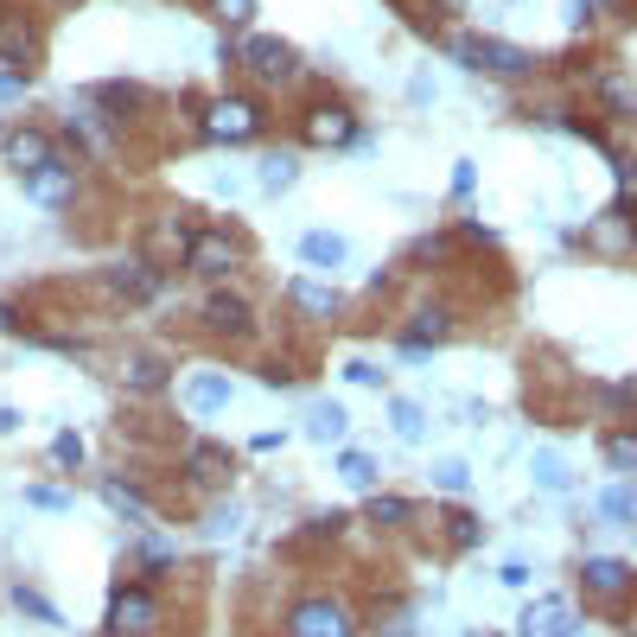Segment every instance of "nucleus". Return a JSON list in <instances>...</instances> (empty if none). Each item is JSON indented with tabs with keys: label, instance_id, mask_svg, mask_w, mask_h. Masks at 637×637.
<instances>
[{
	"label": "nucleus",
	"instance_id": "1",
	"mask_svg": "<svg viewBox=\"0 0 637 637\" xmlns=\"http://www.w3.org/2000/svg\"><path fill=\"white\" fill-rule=\"evenodd\" d=\"M198 134L217 141V148H249V141L268 134V103L249 96V90H224V96H211L198 109Z\"/></svg>",
	"mask_w": 637,
	"mask_h": 637
},
{
	"label": "nucleus",
	"instance_id": "2",
	"mask_svg": "<svg viewBox=\"0 0 637 637\" xmlns=\"http://www.w3.org/2000/svg\"><path fill=\"white\" fill-rule=\"evenodd\" d=\"M249 268V243L236 236L229 224H204L191 229L186 243V274H198V281H229V274H243Z\"/></svg>",
	"mask_w": 637,
	"mask_h": 637
},
{
	"label": "nucleus",
	"instance_id": "3",
	"mask_svg": "<svg viewBox=\"0 0 637 637\" xmlns=\"http://www.w3.org/2000/svg\"><path fill=\"white\" fill-rule=\"evenodd\" d=\"M160 625H166L160 587H148V580H121L109 612H103V637H153Z\"/></svg>",
	"mask_w": 637,
	"mask_h": 637
},
{
	"label": "nucleus",
	"instance_id": "4",
	"mask_svg": "<svg viewBox=\"0 0 637 637\" xmlns=\"http://www.w3.org/2000/svg\"><path fill=\"white\" fill-rule=\"evenodd\" d=\"M452 58H459L465 71H485V76H535V71H542V58H535L529 45H510V38H485V33L452 38Z\"/></svg>",
	"mask_w": 637,
	"mask_h": 637
},
{
	"label": "nucleus",
	"instance_id": "5",
	"mask_svg": "<svg viewBox=\"0 0 637 637\" xmlns=\"http://www.w3.org/2000/svg\"><path fill=\"white\" fill-rule=\"evenodd\" d=\"M294 134H300V148H351L357 141V109L344 96H312L294 115Z\"/></svg>",
	"mask_w": 637,
	"mask_h": 637
},
{
	"label": "nucleus",
	"instance_id": "6",
	"mask_svg": "<svg viewBox=\"0 0 637 637\" xmlns=\"http://www.w3.org/2000/svg\"><path fill=\"white\" fill-rule=\"evenodd\" d=\"M224 58L243 64V71L256 76V83H268V90H281V83L300 76V51H294L287 38H236V45H224Z\"/></svg>",
	"mask_w": 637,
	"mask_h": 637
},
{
	"label": "nucleus",
	"instance_id": "7",
	"mask_svg": "<svg viewBox=\"0 0 637 637\" xmlns=\"http://www.w3.org/2000/svg\"><path fill=\"white\" fill-rule=\"evenodd\" d=\"M198 332L217 338V344H249V338H256V306H249V294L211 287V294L198 300Z\"/></svg>",
	"mask_w": 637,
	"mask_h": 637
},
{
	"label": "nucleus",
	"instance_id": "8",
	"mask_svg": "<svg viewBox=\"0 0 637 637\" xmlns=\"http://www.w3.org/2000/svg\"><path fill=\"white\" fill-rule=\"evenodd\" d=\"M287 637H357V612L332 593H306L287 605Z\"/></svg>",
	"mask_w": 637,
	"mask_h": 637
},
{
	"label": "nucleus",
	"instance_id": "9",
	"mask_svg": "<svg viewBox=\"0 0 637 637\" xmlns=\"http://www.w3.org/2000/svg\"><path fill=\"white\" fill-rule=\"evenodd\" d=\"M632 587H637V574H632V562H618V555H587V562H580V593H587V605H605V612L625 618Z\"/></svg>",
	"mask_w": 637,
	"mask_h": 637
},
{
	"label": "nucleus",
	"instance_id": "10",
	"mask_svg": "<svg viewBox=\"0 0 637 637\" xmlns=\"http://www.w3.org/2000/svg\"><path fill=\"white\" fill-rule=\"evenodd\" d=\"M160 281H166V268H153L148 256H128V262H109L103 268V294L115 306H148L160 300Z\"/></svg>",
	"mask_w": 637,
	"mask_h": 637
},
{
	"label": "nucleus",
	"instance_id": "11",
	"mask_svg": "<svg viewBox=\"0 0 637 637\" xmlns=\"http://www.w3.org/2000/svg\"><path fill=\"white\" fill-rule=\"evenodd\" d=\"M26 198H33V204H45V211H64V204H76V160H71V153L58 148L45 166H33V173H26Z\"/></svg>",
	"mask_w": 637,
	"mask_h": 637
},
{
	"label": "nucleus",
	"instance_id": "12",
	"mask_svg": "<svg viewBox=\"0 0 637 637\" xmlns=\"http://www.w3.org/2000/svg\"><path fill=\"white\" fill-rule=\"evenodd\" d=\"M587 103H593L605 121H632V115H637V96H632V76H625V64H593V71H587Z\"/></svg>",
	"mask_w": 637,
	"mask_h": 637
},
{
	"label": "nucleus",
	"instance_id": "13",
	"mask_svg": "<svg viewBox=\"0 0 637 637\" xmlns=\"http://www.w3.org/2000/svg\"><path fill=\"white\" fill-rule=\"evenodd\" d=\"M179 472H186L191 491H229L236 459H229V447H217V440H191L186 459H179Z\"/></svg>",
	"mask_w": 637,
	"mask_h": 637
},
{
	"label": "nucleus",
	"instance_id": "14",
	"mask_svg": "<svg viewBox=\"0 0 637 637\" xmlns=\"http://www.w3.org/2000/svg\"><path fill=\"white\" fill-rule=\"evenodd\" d=\"M396 338H402V351H409V357H427L434 344H447V338H452V306H447V300L414 306L409 319L396 326Z\"/></svg>",
	"mask_w": 637,
	"mask_h": 637
},
{
	"label": "nucleus",
	"instance_id": "15",
	"mask_svg": "<svg viewBox=\"0 0 637 637\" xmlns=\"http://www.w3.org/2000/svg\"><path fill=\"white\" fill-rule=\"evenodd\" d=\"M281 294H287V306H294L300 319H312V326H338V319H344V294L326 287V281H312V274H294Z\"/></svg>",
	"mask_w": 637,
	"mask_h": 637
},
{
	"label": "nucleus",
	"instance_id": "16",
	"mask_svg": "<svg viewBox=\"0 0 637 637\" xmlns=\"http://www.w3.org/2000/svg\"><path fill=\"white\" fill-rule=\"evenodd\" d=\"M587 249L605 256V262H632V211L612 204L600 217H587Z\"/></svg>",
	"mask_w": 637,
	"mask_h": 637
},
{
	"label": "nucleus",
	"instance_id": "17",
	"mask_svg": "<svg viewBox=\"0 0 637 637\" xmlns=\"http://www.w3.org/2000/svg\"><path fill=\"white\" fill-rule=\"evenodd\" d=\"M38 51H45V45H38L33 26H26L20 13H0V64H7V71H20V76H33L38 71Z\"/></svg>",
	"mask_w": 637,
	"mask_h": 637
},
{
	"label": "nucleus",
	"instance_id": "18",
	"mask_svg": "<svg viewBox=\"0 0 637 637\" xmlns=\"http://www.w3.org/2000/svg\"><path fill=\"white\" fill-rule=\"evenodd\" d=\"M0 153H7V166H13V173L26 179L33 166H45V160L58 153V134H51V128H7Z\"/></svg>",
	"mask_w": 637,
	"mask_h": 637
},
{
	"label": "nucleus",
	"instance_id": "19",
	"mask_svg": "<svg viewBox=\"0 0 637 637\" xmlns=\"http://www.w3.org/2000/svg\"><path fill=\"white\" fill-rule=\"evenodd\" d=\"M90 109H103L109 128H128V121H141V109H148V90L141 83H96L90 90Z\"/></svg>",
	"mask_w": 637,
	"mask_h": 637
},
{
	"label": "nucleus",
	"instance_id": "20",
	"mask_svg": "<svg viewBox=\"0 0 637 637\" xmlns=\"http://www.w3.org/2000/svg\"><path fill=\"white\" fill-rule=\"evenodd\" d=\"M96 491H103V504H109L115 517H128V523H141V529L153 523V497H148V485H141V479H121V472H109Z\"/></svg>",
	"mask_w": 637,
	"mask_h": 637
},
{
	"label": "nucleus",
	"instance_id": "21",
	"mask_svg": "<svg viewBox=\"0 0 637 637\" xmlns=\"http://www.w3.org/2000/svg\"><path fill=\"white\" fill-rule=\"evenodd\" d=\"M229 396H236V382H229L224 370H191L186 389H179V402H186L191 414H224Z\"/></svg>",
	"mask_w": 637,
	"mask_h": 637
},
{
	"label": "nucleus",
	"instance_id": "22",
	"mask_svg": "<svg viewBox=\"0 0 637 637\" xmlns=\"http://www.w3.org/2000/svg\"><path fill=\"white\" fill-rule=\"evenodd\" d=\"M191 229H198V224H186V211H166V217L153 224V236H148V249H141V256H148L153 268H166V262H186V243H191Z\"/></svg>",
	"mask_w": 637,
	"mask_h": 637
},
{
	"label": "nucleus",
	"instance_id": "23",
	"mask_svg": "<svg viewBox=\"0 0 637 637\" xmlns=\"http://www.w3.org/2000/svg\"><path fill=\"white\" fill-rule=\"evenodd\" d=\"M128 567H134V580H166V574H179V542H166V535H141L134 548H128Z\"/></svg>",
	"mask_w": 637,
	"mask_h": 637
},
{
	"label": "nucleus",
	"instance_id": "24",
	"mask_svg": "<svg viewBox=\"0 0 637 637\" xmlns=\"http://www.w3.org/2000/svg\"><path fill=\"white\" fill-rule=\"evenodd\" d=\"M166 357H160V351H128V357H121V389H128V396H160V389H166Z\"/></svg>",
	"mask_w": 637,
	"mask_h": 637
},
{
	"label": "nucleus",
	"instance_id": "25",
	"mask_svg": "<svg viewBox=\"0 0 637 637\" xmlns=\"http://www.w3.org/2000/svg\"><path fill=\"white\" fill-rule=\"evenodd\" d=\"M523 637H580V618L567 612V600H535L523 612Z\"/></svg>",
	"mask_w": 637,
	"mask_h": 637
},
{
	"label": "nucleus",
	"instance_id": "26",
	"mask_svg": "<svg viewBox=\"0 0 637 637\" xmlns=\"http://www.w3.org/2000/svg\"><path fill=\"white\" fill-rule=\"evenodd\" d=\"M434 523H440V542H447L452 555H465V548H479V542H485V523H479L465 504H447Z\"/></svg>",
	"mask_w": 637,
	"mask_h": 637
},
{
	"label": "nucleus",
	"instance_id": "27",
	"mask_svg": "<svg viewBox=\"0 0 637 637\" xmlns=\"http://www.w3.org/2000/svg\"><path fill=\"white\" fill-rule=\"evenodd\" d=\"M300 256L312 268H344V262H351V243H344L338 229H306V236H300Z\"/></svg>",
	"mask_w": 637,
	"mask_h": 637
},
{
	"label": "nucleus",
	"instance_id": "28",
	"mask_svg": "<svg viewBox=\"0 0 637 637\" xmlns=\"http://www.w3.org/2000/svg\"><path fill=\"white\" fill-rule=\"evenodd\" d=\"M364 523H376V529H409L414 523V504H409V497H396V491H370Z\"/></svg>",
	"mask_w": 637,
	"mask_h": 637
},
{
	"label": "nucleus",
	"instance_id": "29",
	"mask_svg": "<svg viewBox=\"0 0 637 637\" xmlns=\"http://www.w3.org/2000/svg\"><path fill=\"white\" fill-rule=\"evenodd\" d=\"M344 427H351V414L338 409V402H312V409H306V434H312V440H326V447L344 440Z\"/></svg>",
	"mask_w": 637,
	"mask_h": 637
},
{
	"label": "nucleus",
	"instance_id": "30",
	"mask_svg": "<svg viewBox=\"0 0 637 637\" xmlns=\"http://www.w3.org/2000/svg\"><path fill=\"white\" fill-rule=\"evenodd\" d=\"M605 465H612L618 479H632V465H637V434L632 427H612V434H605Z\"/></svg>",
	"mask_w": 637,
	"mask_h": 637
},
{
	"label": "nucleus",
	"instance_id": "31",
	"mask_svg": "<svg viewBox=\"0 0 637 637\" xmlns=\"http://www.w3.org/2000/svg\"><path fill=\"white\" fill-rule=\"evenodd\" d=\"M294 179H300V160L294 153H268L262 160V191H294Z\"/></svg>",
	"mask_w": 637,
	"mask_h": 637
},
{
	"label": "nucleus",
	"instance_id": "32",
	"mask_svg": "<svg viewBox=\"0 0 637 637\" xmlns=\"http://www.w3.org/2000/svg\"><path fill=\"white\" fill-rule=\"evenodd\" d=\"M338 479H344V485H357V491H370L376 485V459H370V452H338Z\"/></svg>",
	"mask_w": 637,
	"mask_h": 637
},
{
	"label": "nucleus",
	"instance_id": "33",
	"mask_svg": "<svg viewBox=\"0 0 637 637\" xmlns=\"http://www.w3.org/2000/svg\"><path fill=\"white\" fill-rule=\"evenodd\" d=\"M434 485L447 491V497H465V491H472V465H465V459H440V465H434Z\"/></svg>",
	"mask_w": 637,
	"mask_h": 637
},
{
	"label": "nucleus",
	"instance_id": "34",
	"mask_svg": "<svg viewBox=\"0 0 637 637\" xmlns=\"http://www.w3.org/2000/svg\"><path fill=\"white\" fill-rule=\"evenodd\" d=\"M13 605H20V612H33L38 625H64V618H58V605L45 600V593H38V587H26V580H20V587H13Z\"/></svg>",
	"mask_w": 637,
	"mask_h": 637
},
{
	"label": "nucleus",
	"instance_id": "35",
	"mask_svg": "<svg viewBox=\"0 0 637 637\" xmlns=\"http://www.w3.org/2000/svg\"><path fill=\"white\" fill-rule=\"evenodd\" d=\"M600 510H605V517H612V523H618V529H625V523H632V517H637V497H632V485L618 479V485H612V491H605V497H600Z\"/></svg>",
	"mask_w": 637,
	"mask_h": 637
},
{
	"label": "nucleus",
	"instance_id": "36",
	"mask_svg": "<svg viewBox=\"0 0 637 637\" xmlns=\"http://www.w3.org/2000/svg\"><path fill=\"white\" fill-rule=\"evenodd\" d=\"M204 7H211L217 26H249L256 20V0H204Z\"/></svg>",
	"mask_w": 637,
	"mask_h": 637
},
{
	"label": "nucleus",
	"instance_id": "37",
	"mask_svg": "<svg viewBox=\"0 0 637 637\" xmlns=\"http://www.w3.org/2000/svg\"><path fill=\"white\" fill-rule=\"evenodd\" d=\"M389 421H396V434H402V440H421V427H427V421H421V409H414V402H402V396H396V402H389Z\"/></svg>",
	"mask_w": 637,
	"mask_h": 637
},
{
	"label": "nucleus",
	"instance_id": "38",
	"mask_svg": "<svg viewBox=\"0 0 637 637\" xmlns=\"http://www.w3.org/2000/svg\"><path fill=\"white\" fill-rule=\"evenodd\" d=\"M535 485L542 491H567V465L555 452H535Z\"/></svg>",
	"mask_w": 637,
	"mask_h": 637
},
{
	"label": "nucleus",
	"instance_id": "39",
	"mask_svg": "<svg viewBox=\"0 0 637 637\" xmlns=\"http://www.w3.org/2000/svg\"><path fill=\"white\" fill-rule=\"evenodd\" d=\"M26 504H33V510H71V491H58V485H26Z\"/></svg>",
	"mask_w": 637,
	"mask_h": 637
},
{
	"label": "nucleus",
	"instance_id": "40",
	"mask_svg": "<svg viewBox=\"0 0 637 637\" xmlns=\"http://www.w3.org/2000/svg\"><path fill=\"white\" fill-rule=\"evenodd\" d=\"M51 459H58V465H64V472H76V465H83V440H76L71 427H64V434H58V440H51Z\"/></svg>",
	"mask_w": 637,
	"mask_h": 637
},
{
	"label": "nucleus",
	"instance_id": "41",
	"mask_svg": "<svg viewBox=\"0 0 637 637\" xmlns=\"http://www.w3.org/2000/svg\"><path fill=\"white\" fill-rule=\"evenodd\" d=\"M593 13H625V0H574V20H593Z\"/></svg>",
	"mask_w": 637,
	"mask_h": 637
},
{
	"label": "nucleus",
	"instance_id": "42",
	"mask_svg": "<svg viewBox=\"0 0 637 637\" xmlns=\"http://www.w3.org/2000/svg\"><path fill=\"white\" fill-rule=\"evenodd\" d=\"M600 402H605V409H618V414H625V402H632V382H605V389H600Z\"/></svg>",
	"mask_w": 637,
	"mask_h": 637
},
{
	"label": "nucleus",
	"instance_id": "43",
	"mask_svg": "<svg viewBox=\"0 0 637 637\" xmlns=\"http://www.w3.org/2000/svg\"><path fill=\"white\" fill-rule=\"evenodd\" d=\"M344 376H351V382H364V389H376V382H382V370H376V364H364V357H357V364H344Z\"/></svg>",
	"mask_w": 637,
	"mask_h": 637
},
{
	"label": "nucleus",
	"instance_id": "44",
	"mask_svg": "<svg viewBox=\"0 0 637 637\" xmlns=\"http://www.w3.org/2000/svg\"><path fill=\"white\" fill-rule=\"evenodd\" d=\"M0 96H7V103H13V96H26V76H20V71H7V64H0Z\"/></svg>",
	"mask_w": 637,
	"mask_h": 637
},
{
	"label": "nucleus",
	"instance_id": "45",
	"mask_svg": "<svg viewBox=\"0 0 637 637\" xmlns=\"http://www.w3.org/2000/svg\"><path fill=\"white\" fill-rule=\"evenodd\" d=\"M497 580H504V587H529V567L523 562H504V567H497Z\"/></svg>",
	"mask_w": 637,
	"mask_h": 637
},
{
	"label": "nucleus",
	"instance_id": "46",
	"mask_svg": "<svg viewBox=\"0 0 637 637\" xmlns=\"http://www.w3.org/2000/svg\"><path fill=\"white\" fill-rule=\"evenodd\" d=\"M20 326H26V312H20L13 300H0V332H20Z\"/></svg>",
	"mask_w": 637,
	"mask_h": 637
},
{
	"label": "nucleus",
	"instance_id": "47",
	"mask_svg": "<svg viewBox=\"0 0 637 637\" xmlns=\"http://www.w3.org/2000/svg\"><path fill=\"white\" fill-rule=\"evenodd\" d=\"M452 191H459V198L472 191V160H459V166H452Z\"/></svg>",
	"mask_w": 637,
	"mask_h": 637
},
{
	"label": "nucleus",
	"instance_id": "48",
	"mask_svg": "<svg viewBox=\"0 0 637 637\" xmlns=\"http://www.w3.org/2000/svg\"><path fill=\"white\" fill-rule=\"evenodd\" d=\"M427 7H434L440 20H459V13H465V0H427Z\"/></svg>",
	"mask_w": 637,
	"mask_h": 637
},
{
	"label": "nucleus",
	"instance_id": "49",
	"mask_svg": "<svg viewBox=\"0 0 637 637\" xmlns=\"http://www.w3.org/2000/svg\"><path fill=\"white\" fill-rule=\"evenodd\" d=\"M13 427H20V414H13V409H0V434H13Z\"/></svg>",
	"mask_w": 637,
	"mask_h": 637
},
{
	"label": "nucleus",
	"instance_id": "50",
	"mask_svg": "<svg viewBox=\"0 0 637 637\" xmlns=\"http://www.w3.org/2000/svg\"><path fill=\"white\" fill-rule=\"evenodd\" d=\"M45 7H76V0H45Z\"/></svg>",
	"mask_w": 637,
	"mask_h": 637
}]
</instances>
